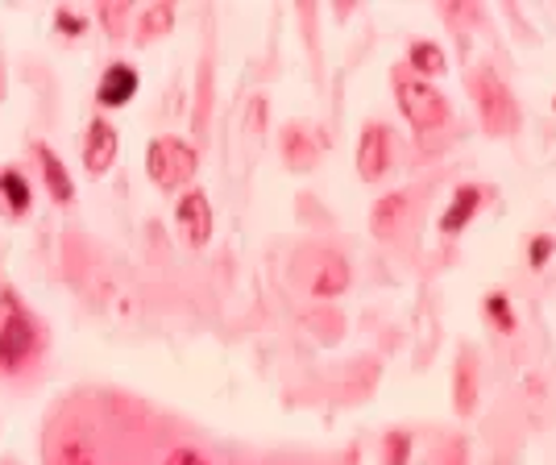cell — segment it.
I'll return each instance as SVG.
<instances>
[{"mask_svg":"<svg viewBox=\"0 0 556 465\" xmlns=\"http://www.w3.org/2000/svg\"><path fill=\"white\" fill-rule=\"evenodd\" d=\"M465 88H469L473 113H478V125H482L486 138L494 141L519 138V129H523V104H519V96L510 92V84L498 75V67L490 59L469 63Z\"/></svg>","mask_w":556,"mask_h":465,"instance_id":"6da1fadb","label":"cell"},{"mask_svg":"<svg viewBox=\"0 0 556 465\" xmlns=\"http://www.w3.org/2000/svg\"><path fill=\"white\" fill-rule=\"evenodd\" d=\"M47 353V325L25 307L13 287H0V374L34 370Z\"/></svg>","mask_w":556,"mask_h":465,"instance_id":"7a4b0ae2","label":"cell"},{"mask_svg":"<svg viewBox=\"0 0 556 465\" xmlns=\"http://www.w3.org/2000/svg\"><path fill=\"white\" fill-rule=\"evenodd\" d=\"M391 92H394V104H399L403 121L416 129L419 138L444 134V129L453 125V104H448V96H444L437 84H428V79L412 75L403 63H394L391 67Z\"/></svg>","mask_w":556,"mask_h":465,"instance_id":"3957f363","label":"cell"},{"mask_svg":"<svg viewBox=\"0 0 556 465\" xmlns=\"http://www.w3.org/2000/svg\"><path fill=\"white\" fill-rule=\"evenodd\" d=\"M200 171V150L184 138H154L146 150V175L159 191H187Z\"/></svg>","mask_w":556,"mask_h":465,"instance_id":"277c9868","label":"cell"},{"mask_svg":"<svg viewBox=\"0 0 556 465\" xmlns=\"http://www.w3.org/2000/svg\"><path fill=\"white\" fill-rule=\"evenodd\" d=\"M498 200V187L494 184H478V179H465V184L453 187V196H448V204H444L441 221H437V232H441L444 241H457L482 212L490 209Z\"/></svg>","mask_w":556,"mask_h":465,"instance_id":"5b68a950","label":"cell"},{"mask_svg":"<svg viewBox=\"0 0 556 465\" xmlns=\"http://www.w3.org/2000/svg\"><path fill=\"white\" fill-rule=\"evenodd\" d=\"M175 229L191 250H208L212 232H216V212L204 187H187L175 200Z\"/></svg>","mask_w":556,"mask_h":465,"instance_id":"8992f818","label":"cell"},{"mask_svg":"<svg viewBox=\"0 0 556 465\" xmlns=\"http://www.w3.org/2000/svg\"><path fill=\"white\" fill-rule=\"evenodd\" d=\"M394 171V134L382 121H366L357 134V175L362 184H378Z\"/></svg>","mask_w":556,"mask_h":465,"instance_id":"52a82bcc","label":"cell"},{"mask_svg":"<svg viewBox=\"0 0 556 465\" xmlns=\"http://www.w3.org/2000/svg\"><path fill=\"white\" fill-rule=\"evenodd\" d=\"M482 407V353L465 341L453 362V412L457 419H473Z\"/></svg>","mask_w":556,"mask_h":465,"instance_id":"ba28073f","label":"cell"},{"mask_svg":"<svg viewBox=\"0 0 556 465\" xmlns=\"http://www.w3.org/2000/svg\"><path fill=\"white\" fill-rule=\"evenodd\" d=\"M278 154H282V163L291 166V171H316V166H320V154H325L316 125H307V121H287V125L278 129Z\"/></svg>","mask_w":556,"mask_h":465,"instance_id":"9c48e42d","label":"cell"},{"mask_svg":"<svg viewBox=\"0 0 556 465\" xmlns=\"http://www.w3.org/2000/svg\"><path fill=\"white\" fill-rule=\"evenodd\" d=\"M116 154H121V129L109 116H92L88 134H84V166H88V175L92 179L109 175L116 166Z\"/></svg>","mask_w":556,"mask_h":465,"instance_id":"30bf717a","label":"cell"},{"mask_svg":"<svg viewBox=\"0 0 556 465\" xmlns=\"http://www.w3.org/2000/svg\"><path fill=\"white\" fill-rule=\"evenodd\" d=\"M412 191L403 187V191H387L382 200H374L370 209V232L378 241H394L399 232L412 225Z\"/></svg>","mask_w":556,"mask_h":465,"instance_id":"8fae6325","label":"cell"},{"mask_svg":"<svg viewBox=\"0 0 556 465\" xmlns=\"http://www.w3.org/2000/svg\"><path fill=\"white\" fill-rule=\"evenodd\" d=\"M138 88H141V79L129 63H109L104 75H100V84H96V104H100V109H125V104L138 96Z\"/></svg>","mask_w":556,"mask_h":465,"instance_id":"7c38bea8","label":"cell"},{"mask_svg":"<svg viewBox=\"0 0 556 465\" xmlns=\"http://www.w3.org/2000/svg\"><path fill=\"white\" fill-rule=\"evenodd\" d=\"M349 287H353V266H349V257L341 254H320V266L312 271V279H307V291L316 296V300H337V296H345Z\"/></svg>","mask_w":556,"mask_h":465,"instance_id":"4fadbf2b","label":"cell"},{"mask_svg":"<svg viewBox=\"0 0 556 465\" xmlns=\"http://www.w3.org/2000/svg\"><path fill=\"white\" fill-rule=\"evenodd\" d=\"M29 154H34V163H38V171H42V184H47V196L54 200V204H71V196H75V184H71L67 166H63V159L50 150L47 141H34L29 146Z\"/></svg>","mask_w":556,"mask_h":465,"instance_id":"5bb4252c","label":"cell"},{"mask_svg":"<svg viewBox=\"0 0 556 465\" xmlns=\"http://www.w3.org/2000/svg\"><path fill=\"white\" fill-rule=\"evenodd\" d=\"M34 209V187L25 179L17 166H4L0 171V216L4 221H25Z\"/></svg>","mask_w":556,"mask_h":465,"instance_id":"9a60e30c","label":"cell"},{"mask_svg":"<svg viewBox=\"0 0 556 465\" xmlns=\"http://www.w3.org/2000/svg\"><path fill=\"white\" fill-rule=\"evenodd\" d=\"M403 67L432 84V79H441L444 71H448V50H444L441 42H432V38H412V42H407Z\"/></svg>","mask_w":556,"mask_h":465,"instance_id":"2e32d148","label":"cell"},{"mask_svg":"<svg viewBox=\"0 0 556 465\" xmlns=\"http://www.w3.org/2000/svg\"><path fill=\"white\" fill-rule=\"evenodd\" d=\"M482 321L498 337H519V307H515L507 287H490L482 296Z\"/></svg>","mask_w":556,"mask_h":465,"instance_id":"e0dca14e","label":"cell"},{"mask_svg":"<svg viewBox=\"0 0 556 465\" xmlns=\"http://www.w3.org/2000/svg\"><path fill=\"white\" fill-rule=\"evenodd\" d=\"M179 22V9L170 4V0H159V4H150V9H141L138 22H134V42L138 47H150V42H159L166 38L170 29Z\"/></svg>","mask_w":556,"mask_h":465,"instance_id":"ac0fdd59","label":"cell"},{"mask_svg":"<svg viewBox=\"0 0 556 465\" xmlns=\"http://www.w3.org/2000/svg\"><path fill=\"white\" fill-rule=\"evenodd\" d=\"M416 453V432L412 428H387L378 441V462L382 465H412Z\"/></svg>","mask_w":556,"mask_h":465,"instance_id":"d6986e66","label":"cell"},{"mask_svg":"<svg viewBox=\"0 0 556 465\" xmlns=\"http://www.w3.org/2000/svg\"><path fill=\"white\" fill-rule=\"evenodd\" d=\"M523 262H528L532 275H544V271L556 262V232H548V229L532 232L528 246H523Z\"/></svg>","mask_w":556,"mask_h":465,"instance_id":"ffe728a7","label":"cell"},{"mask_svg":"<svg viewBox=\"0 0 556 465\" xmlns=\"http://www.w3.org/2000/svg\"><path fill=\"white\" fill-rule=\"evenodd\" d=\"M195 121H191V129H195V138H208V121H212V59L200 63V88H195Z\"/></svg>","mask_w":556,"mask_h":465,"instance_id":"44dd1931","label":"cell"},{"mask_svg":"<svg viewBox=\"0 0 556 465\" xmlns=\"http://www.w3.org/2000/svg\"><path fill=\"white\" fill-rule=\"evenodd\" d=\"M129 13H134V9H129L125 0H116V4H109V0H104V4H96V17H100V25H104V34H109V38H121V34H125Z\"/></svg>","mask_w":556,"mask_h":465,"instance_id":"7402d4cb","label":"cell"},{"mask_svg":"<svg viewBox=\"0 0 556 465\" xmlns=\"http://www.w3.org/2000/svg\"><path fill=\"white\" fill-rule=\"evenodd\" d=\"M428 465H469V444L462 437H444V441H437Z\"/></svg>","mask_w":556,"mask_h":465,"instance_id":"603a6c76","label":"cell"},{"mask_svg":"<svg viewBox=\"0 0 556 465\" xmlns=\"http://www.w3.org/2000/svg\"><path fill=\"white\" fill-rule=\"evenodd\" d=\"M50 465H96V457H92V449H88L84 441H63L59 449H54Z\"/></svg>","mask_w":556,"mask_h":465,"instance_id":"cb8c5ba5","label":"cell"},{"mask_svg":"<svg viewBox=\"0 0 556 465\" xmlns=\"http://www.w3.org/2000/svg\"><path fill=\"white\" fill-rule=\"evenodd\" d=\"M54 25H59L67 38H84V29H88V17H79L75 9H59V13H54Z\"/></svg>","mask_w":556,"mask_h":465,"instance_id":"d4e9b609","label":"cell"},{"mask_svg":"<svg viewBox=\"0 0 556 465\" xmlns=\"http://www.w3.org/2000/svg\"><path fill=\"white\" fill-rule=\"evenodd\" d=\"M163 465H208V457H204L200 449H187V444H179V449H170V453H166Z\"/></svg>","mask_w":556,"mask_h":465,"instance_id":"484cf974","label":"cell"},{"mask_svg":"<svg viewBox=\"0 0 556 465\" xmlns=\"http://www.w3.org/2000/svg\"><path fill=\"white\" fill-rule=\"evenodd\" d=\"M353 9H357V4H332V13H337L341 22H345V17H353Z\"/></svg>","mask_w":556,"mask_h":465,"instance_id":"4316f807","label":"cell"},{"mask_svg":"<svg viewBox=\"0 0 556 465\" xmlns=\"http://www.w3.org/2000/svg\"><path fill=\"white\" fill-rule=\"evenodd\" d=\"M553 113H556V96H553Z\"/></svg>","mask_w":556,"mask_h":465,"instance_id":"83f0119b","label":"cell"}]
</instances>
